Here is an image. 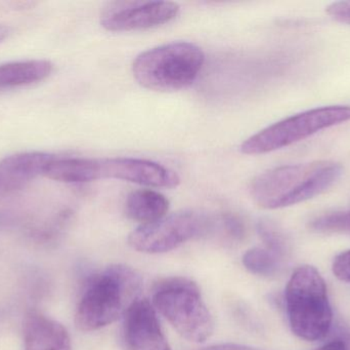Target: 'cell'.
Segmentation results:
<instances>
[{"label":"cell","mask_w":350,"mask_h":350,"mask_svg":"<svg viewBox=\"0 0 350 350\" xmlns=\"http://www.w3.org/2000/svg\"><path fill=\"white\" fill-rule=\"evenodd\" d=\"M332 271L339 281L350 283V250L341 253L334 259Z\"/></svg>","instance_id":"ffe728a7"},{"label":"cell","mask_w":350,"mask_h":350,"mask_svg":"<svg viewBox=\"0 0 350 350\" xmlns=\"http://www.w3.org/2000/svg\"><path fill=\"white\" fill-rule=\"evenodd\" d=\"M247 271L260 277H273L279 273L283 258L267 248H252L243 256Z\"/></svg>","instance_id":"2e32d148"},{"label":"cell","mask_w":350,"mask_h":350,"mask_svg":"<svg viewBox=\"0 0 350 350\" xmlns=\"http://www.w3.org/2000/svg\"><path fill=\"white\" fill-rule=\"evenodd\" d=\"M170 210L168 199L155 190L141 189L129 193L125 203L127 217L144 224L161 219Z\"/></svg>","instance_id":"9a60e30c"},{"label":"cell","mask_w":350,"mask_h":350,"mask_svg":"<svg viewBox=\"0 0 350 350\" xmlns=\"http://www.w3.org/2000/svg\"><path fill=\"white\" fill-rule=\"evenodd\" d=\"M310 228L319 234H350V211L333 212L314 218Z\"/></svg>","instance_id":"e0dca14e"},{"label":"cell","mask_w":350,"mask_h":350,"mask_svg":"<svg viewBox=\"0 0 350 350\" xmlns=\"http://www.w3.org/2000/svg\"><path fill=\"white\" fill-rule=\"evenodd\" d=\"M205 63L203 49L193 43L176 41L148 49L135 58L133 73L148 90L174 92L191 86Z\"/></svg>","instance_id":"277c9868"},{"label":"cell","mask_w":350,"mask_h":350,"mask_svg":"<svg viewBox=\"0 0 350 350\" xmlns=\"http://www.w3.org/2000/svg\"><path fill=\"white\" fill-rule=\"evenodd\" d=\"M25 350H72L67 329L38 312H30L24 323Z\"/></svg>","instance_id":"7c38bea8"},{"label":"cell","mask_w":350,"mask_h":350,"mask_svg":"<svg viewBox=\"0 0 350 350\" xmlns=\"http://www.w3.org/2000/svg\"><path fill=\"white\" fill-rule=\"evenodd\" d=\"M44 176L66 184H84L102 179L100 158H57L45 168Z\"/></svg>","instance_id":"4fadbf2b"},{"label":"cell","mask_w":350,"mask_h":350,"mask_svg":"<svg viewBox=\"0 0 350 350\" xmlns=\"http://www.w3.org/2000/svg\"><path fill=\"white\" fill-rule=\"evenodd\" d=\"M219 232L221 238L230 242H240L246 234L245 224L240 217L232 213L222 214L217 220L212 219V232Z\"/></svg>","instance_id":"d6986e66"},{"label":"cell","mask_w":350,"mask_h":350,"mask_svg":"<svg viewBox=\"0 0 350 350\" xmlns=\"http://www.w3.org/2000/svg\"><path fill=\"white\" fill-rule=\"evenodd\" d=\"M8 34H10V28L4 26V25H0V42L3 41L8 36Z\"/></svg>","instance_id":"cb8c5ba5"},{"label":"cell","mask_w":350,"mask_h":350,"mask_svg":"<svg viewBox=\"0 0 350 350\" xmlns=\"http://www.w3.org/2000/svg\"><path fill=\"white\" fill-rule=\"evenodd\" d=\"M201 350H263L247 345H236V343H221V345H211Z\"/></svg>","instance_id":"7402d4cb"},{"label":"cell","mask_w":350,"mask_h":350,"mask_svg":"<svg viewBox=\"0 0 350 350\" xmlns=\"http://www.w3.org/2000/svg\"><path fill=\"white\" fill-rule=\"evenodd\" d=\"M316 350H347V347L343 341L334 340Z\"/></svg>","instance_id":"603a6c76"},{"label":"cell","mask_w":350,"mask_h":350,"mask_svg":"<svg viewBox=\"0 0 350 350\" xmlns=\"http://www.w3.org/2000/svg\"><path fill=\"white\" fill-rule=\"evenodd\" d=\"M172 1H115L103 10L100 24L111 32L146 30L172 22L178 14Z\"/></svg>","instance_id":"ba28073f"},{"label":"cell","mask_w":350,"mask_h":350,"mask_svg":"<svg viewBox=\"0 0 350 350\" xmlns=\"http://www.w3.org/2000/svg\"><path fill=\"white\" fill-rule=\"evenodd\" d=\"M123 338L129 350H172L148 299L139 298L123 316Z\"/></svg>","instance_id":"30bf717a"},{"label":"cell","mask_w":350,"mask_h":350,"mask_svg":"<svg viewBox=\"0 0 350 350\" xmlns=\"http://www.w3.org/2000/svg\"><path fill=\"white\" fill-rule=\"evenodd\" d=\"M53 69V64L46 60H28L0 64V90L42 82L51 75Z\"/></svg>","instance_id":"5bb4252c"},{"label":"cell","mask_w":350,"mask_h":350,"mask_svg":"<svg viewBox=\"0 0 350 350\" xmlns=\"http://www.w3.org/2000/svg\"><path fill=\"white\" fill-rule=\"evenodd\" d=\"M55 155L46 152H21L0 160V199L22 190L45 168Z\"/></svg>","instance_id":"8fae6325"},{"label":"cell","mask_w":350,"mask_h":350,"mask_svg":"<svg viewBox=\"0 0 350 350\" xmlns=\"http://www.w3.org/2000/svg\"><path fill=\"white\" fill-rule=\"evenodd\" d=\"M102 179H116L154 188H175L180 178L172 168L133 158H100Z\"/></svg>","instance_id":"9c48e42d"},{"label":"cell","mask_w":350,"mask_h":350,"mask_svg":"<svg viewBox=\"0 0 350 350\" xmlns=\"http://www.w3.org/2000/svg\"><path fill=\"white\" fill-rule=\"evenodd\" d=\"M350 121V106H327L278 121L243 142L242 153L259 155L293 145L329 127Z\"/></svg>","instance_id":"8992f818"},{"label":"cell","mask_w":350,"mask_h":350,"mask_svg":"<svg viewBox=\"0 0 350 350\" xmlns=\"http://www.w3.org/2000/svg\"><path fill=\"white\" fill-rule=\"evenodd\" d=\"M257 232L265 248L273 251L282 258L287 255L289 249L287 238L275 223L269 220H261L257 225Z\"/></svg>","instance_id":"ac0fdd59"},{"label":"cell","mask_w":350,"mask_h":350,"mask_svg":"<svg viewBox=\"0 0 350 350\" xmlns=\"http://www.w3.org/2000/svg\"><path fill=\"white\" fill-rule=\"evenodd\" d=\"M327 12L334 20L350 24V1L334 2L327 8Z\"/></svg>","instance_id":"44dd1931"},{"label":"cell","mask_w":350,"mask_h":350,"mask_svg":"<svg viewBox=\"0 0 350 350\" xmlns=\"http://www.w3.org/2000/svg\"><path fill=\"white\" fill-rule=\"evenodd\" d=\"M151 303L178 334L191 342H204L213 334V316L200 288L187 277H167L156 283Z\"/></svg>","instance_id":"5b68a950"},{"label":"cell","mask_w":350,"mask_h":350,"mask_svg":"<svg viewBox=\"0 0 350 350\" xmlns=\"http://www.w3.org/2000/svg\"><path fill=\"white\" fill-rule=\"evenodd\" d=\"M286 310L292 332L306 341L325 338L330 332L333 312L326 283L318 269L298 267L285 291Z\"/></svg>","instance_id":"3957f363"},{"label":"cell","mask_w":350,"mask_h":350,"mask_svg":"<svg viewBox=\"0 0 350 350\" xmlns=\"http://www.w3.org/2000/svg\"><path fill=\"white\" fill-rule=\"evenodd\" d=\"M342 174V166L333 160L277 166L252 181L250 195L262 209H282L326 192Z\"/></svg>","instance_id":"6da1fadb"},{"label":"cell","mask_w":350,"mask_h":350,"mask_svg":"<svg viewBox=\"0 0 350 350\" xmlns=\"http://www.w3.org/2000/svg\"><path fill=\"white\" fill-rule=\"evenodd\" d=\"M212 219L191 210L164 216L157 221L139 226L129 234V246L145 254L170 252L185 242L206 236L211 230Z\"/></svg>","instance_id":"52a82bcc"},{"label":"cell","mask_w":350,"mask_h":350,"mask_svg":"<svg viewBox=\"0 0 350 350\" xmlns=\"http://www.w3.org/2000/svg\"><path fill=\"white\" fill-rule=\"evenodd\" d=\"M142 277L126 265H111L88 281L75 314L80 331L92 332L123 318L139 299Z\"/></svg>","instance_id":"7a4b0ae2"}]
</instances>
